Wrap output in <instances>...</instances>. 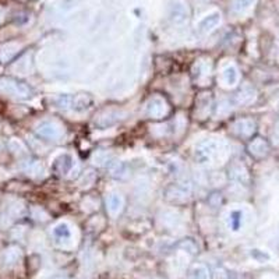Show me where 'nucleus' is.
<instances>
[{
    "mask_svg": "<svg viewBox=\"0 0 279 279\" xmlns=\"http://www.w3.org/2000/svg\"><path fill=\"white\" fill-rule=\"evenodd\" d=\"M195 113L200 116V119H205L211 112V106H212V99H211V94H201V97L198 98L197 104H195Z\"/></svg>",
    "mask_w": 279,
    "mask_h": 279,
    "instance_id": "15",
    "label": "nucleus"
},
{
    "mask_svg": "<svg viewBox=\"0 0 279 279\" xmlns=\"http://www.w3.org/2000/svg\"><path fill=\"white\" fill-rule=\"evenodd\" d=\"M35 133L38 137L48 141H58L63 137V127L53 120H42L35 126Z\"/></svg>",
    "mask_w": 279,
    "mask_h": 279,
    "instance_id": "3",
    "label": "nucleus"
},
{
    "mask_svg": "<svg viewBox=\"0 0 279 279\" xmlns=\"http://www.w3.org/2000/svg\"><path fill=\"white\" fill-rule=\"evenodd\" d=\"M5 257H6V264L12 265V264H16V262L20 260L21 251H20V248H10V250H7L6 251Z\"/></svg>",
    "mask_w": 279,
    "mask_h": 279,
    "instance_id": "24",
    "label": "nucleus"
},
{
    "mask_svg": "<svg viewBox=\"0 0 279 279\" xmlns=\"http://www.w3.org/2000/svg\"><path fill=\"white\" fill-rule=\"evenodd\" d=\"M52 236L56 244H59L63 248H69L74 244V232H73V226L69 222L62 221L58 222L55 226L52 227Z\"/></svg>",
    "mask_w": 279,
    "mask_h": 279,
    "instance_id": "2",
    "label": "nucleus"
},
{
    "mask_svg": "<svg viewBox=\"0 0 279 279\" xmlns=\"http://www.w3.org/2000/svg\"><path fill=\"white\" fill-rule=\"evenodd\" d=\"M122 116H123V113L120 111H106L99 116L97 124L99 127H109V126H113L117 122H120L123 119Z\"/></svg>",
    "mask_w": 279,
    "mask_h": 279,
    "instance_id": "14",
    "label": "nucleus"
},
{
    "mask_svg": "<svg viewBox=\"0 0 279 279\" xmlns=\"http://www.w3.org/2000/svg\"><path fill=\"white\" fill-rule=\"evenodd\" d=\"M229 177L239 184L247 186L250 183V173L248 169L241 162H233L229 165Z\"/></svg>",
    "mask_w": 279,
    "mask_h": 279,
    "instance_id": "10",
    "label": "nucleus"
},
{
    "mask_svg": "<svg viewBox=\"0 0 279 279\" xmlns=\"http://www.w3.org/2000/svg\"><path fill=\"white\" fill-rule=\"evenodd\" d=\"M251 255H253L257 261H260V262H264V261L269 258V255H264V257H262V251H261V250H253Z\"/></svg>",
    "mask_w": 279,
    "mask_h": 279,
    "instance_id": "28",
    "label": "nucleus"
},
{
    "mask_svg": "<svg viewBox=\"0 0 279 279\" xmlns=\"http://www.w3.org/2000/svg\"><path fill=\"white\" fill-rule=\"evenodd\" d=\"M56 106L59 109H63V111H67V109H72L73 108V95H69V94H62L56 98Z\"/></svg>",
    "mask_w": 279,
    "mask_h": 279,
    "instance_id": "22",
    "label": "nucleus"
},
{
    "mask_svg": "<svg viewBox=\"0 0 279 279\" xmlns=\"http://www.w3.org/2000/svg\"><path fill=\"white\" fill-rule=\"evenodd\" d=\"M124 209V198L123 195L119 193H111L106 197V211L112 218H116L123 212Z\"/></svg>",
    "mask_w": 279,
    "mask_h": 279,
    "instance_id": "12",
    "label": "nucleus"
},
{
    "mask_svg": "<svg viewBox=\"0 0 279 279\" xmlns=\"http://www.w3.org/2000/svg\"><path fill=\"white\" fill-rule=\"evenodd\" d=\"M227 223H229V227L233 232H237L241 227V223H243V211H240V209L230 211L229 216H227Z\"/></svg>",
    "mask_w": 279,
    "mask_h": 279,
    "instance_id": "19",
    "label": "nucleus"
},
{
    "mask_svg": "<svg viewBox=\"0 0 279 279\" xmlns=\"http://www.w3.org/2000/svg\"><path fill=\"white\" fill-rule=\"evenodd\" d=\"M247 151L254 158L262 159L269 152V143L262 137H255V138H253L250 143L247 144Z\"/></svg>",
    "mask_w": 279,
    "mask_h": 279,
    "instance_id": "9",
    "label": "nucleus"
},
{
    "mask_svg": "<svg viewBox=\"0 0 279 279\" xmlns=\"http://www.w3.org/2000/svg\"><path fill=\"white\" fill-rule=\"evenodd\" d=\"M74 156L69 152H63L59 154L53 158L52 161V169L53 172L59 176H66L72 172V169L74 168Z\"/></svg>",
    "mask_w": 279,
    "mask_h": 279,
    "instance_id": "6",
    "label": "nucleus"
},
{
    "mask_svg": "<svg viewBox=\"0 0 279 279\" xmlns=\"http://www.w3.org/2000/svg\"><path fill=\"white\" fill-rule=\"evenodd\" d=\"M257 99V91L251 84L241 85V88L234 95V104L239 106H247V105L253 104Z\"/></svg>",
    "mask_w": 279,
    "mask_h": 279,
    "instance_id": "11",
    "label": "nucleus"
},
{
    "mask_svg": "<svg viewBox=\"0 0 279 279\" xmlns=\"http://www.w3.org/2000/svg\"><path fill=\"white\" fill-rule=\"evenodd\" d=\"M219 81H221L222 87H225V88H233V87H236V85L239 84V81H240L239 69L234 65H227L225 69H222Z\"/></svg>",
    "mask_w": 279,
    "mask_h": 279,
    "instance_id": "8",
    "label": "nucleus"
},
{
    "mask_svg": "<svg viewBox=\"0 0 279 279\" xmlns=\"http://www.w3.org/2000/svg\"><path fill=\"white\" fill-rule=\"evenodd\" d=\"M95 179H97V175L94 173V170H87L84 175L81 176V179H80V186L83 188H87V187H91L94 182H95Z\"/></svg>",
    "mask_w": 279,
    "mask_h": 279,
    "instance_id": "23",
    "label": "nucleus"
},
{
    "mask_svg": "<svg viewBox=\"0 0 279 279\" xmlns=\"http://www.w3.org/2000/svg\"><path fill=\"white\" fill-rule=\"evenodd\" d=\"M221 21H222L221 13L214 12V13L208 14V16H205V17L200 21V24H198V31H200L201 34L212 33L215 28L221 24Z\"/></svg>",
    "mask_w": 279,
    "mask_h": 279,
    "instance_id": "13",
    "label": "nucleus"
},
{
    "mask_svg": "<svg viewBox=\"0 0 279 279\" xmlns=\"http://www.w3.org/2000/svg\"><path fill=\"white\" fill-rule=\"evenodd\" d=\"M255 0H233V5H232V12L237 16L247 13L251 7L254 6Z\"/></svg>",
    "mask_w": 279,
    "mask_h": 279,
    "instance_id": "20",
    "label": "nucleus"
},
{
    "mask_svg": "<svg viewBox=\"0 0 279 279\" xmlns=\"http://www.w3.org/2000/svg\"><path fill=\"white\" fill-rule=\"evenodd\" d=\"M188 7L183 0H169L168 17L173 24H183L188 19Z\"/></svg>",
    "mask_w": 279,
    "mask_h": 279,
    "instance_id": "5",
    "label": "nucleus"
},
{
    "mask_svg": "<svg viewBox=\"0 0 279 279\" xmlns=\"http://www.w3.org/2000/svg\"><path fill=\"white\" fill-rule=\"evenodd\" d=\"M255 129H257V123L251 117H241V119H237L232 123L233 134L241 137V138H248V137L253 136L255 133Z\"/></svg>",
    "mask_w": 279,
    "mask_h": 279,
    "instance_id": "7",
    "label": "nucleus"
},
{
    "mask_svg": "<svg viewBox=\"0 0 279 279\" xmlns=\"http://www.w3.org/2000/svg\"><path fill=\"white\" fill-rule=\"evenodd\" d=\"M168 198L170 201L175 202H184L188 200V195H190V191L187 188L182 187V186H173L168 190Z\"/></svg>",
    "mask_w": 279,
    "mask_h": 279,
    "instance_id": "16",
    "label": "nucleus"
},
{
    "mask_svg": "<svg viewBox=\"0 0 279 279\" xmlns=\"http://www.w3.org/2000/svg\"><path fill=\"white\" fill-rule=\"evenodd\" d=\"M108 159H109V154L105 152V151H99V152H97V154L94 155V161H97L99 165L108 162Z\"/></svg>",
    "mask_w": 279,
    "mask_h": 279,
    "instance_id": "26",
    "label": "nucleus"
},
{
    "mask_svg": "<svg viewBox=\"0 0 279 279\" xmlns=\"http://www.w3.org/2000/svg\"><path fill=\"white\" fill-rule=\"evenodd\" d=\"M91 104L92 99L88 94H80L73 97V109L76 111H85L91 106Z\"/></svg>",
    "mask_w": 279,
    "mask_h": 279,
    "instance_id": "18",
    "label": "nucleus"
},
{
    "mask_svg": "<svg viewBox=\"0 0 279 279\" xmlns=\"http://www.w3.org/2000/svg\"><path fill=\"white\" fill-rule=\"evenodd\" d=\"M271 140H272L273 145H279V122H276L275 127H273L272 134H271Z\"/></svg>",
    "mask_w": 279,
    "mask_h": 279,
    "instance_id": "27",
    "label": "nucleus"
},
{
    "mask_svg": "<svg viewBox=\"0 0 279 279\" xmlns=\"http://www.w3.org/2000/svg\"><path fill=\"white\" fill-rule=\"evenodd\" d=\"M169 113V105L162 97L149 98L145 105V115L149 119H163Z\"/></svg>",
    "mask_w": 279,
    "mask_h": 279,
    "instance_id": "4",
    "label": "nucleus"
},
{
    "mask_svg": "<svg viewBox=\"0 0 279 279\" xmlns=\"http://www.w3.org/2000/svg\"><path fill=\"white\" fill-rule=\"evenodd\" d=\"M211 73V63L209 62H197L193 67V76L197 81H202L209 77Z\"/></svg>",
    "mask_w": 279,
    "mask_h": 279,
    "instance_id": "17",
    "label": "nucleus"
},
{
    "mask_svg": "<svg viewBox=\"0 0 279 279\" xmlns=\"http://www.w3.org/2000/svg\"><path fill=\"white\" fill-rule=\"evenodd\" d=\"M226 144L222 140L207 138L197 145L194 156L195 161L200 165H209L216 159H221L226 155Z\"/></svg>",
    "mask_w": 279,
    "mask_h": 279,
    "instance_id": "1",
    "label": "nucleus"
},
{
    "mask_svg": "<svg viewBox=\"0 0 279 279\" xmlns=\"http://www.w3.org/2000/svg\"><path fill=\"white\" fill-rule=\"evenodd\" d=\"M2 20H3V12L0 10V21H2Z\"/></svg>",
    "mask_w": 279,
    "mask_h": 279,
    "instance_id": "29",
    "label": "nucleus"
},
{
    "mask_svg": "<svg viewBox=\"0 0 279 279\" xmlns=\"http://www.w3.org/2000/svg\"><path fill=\"white\" fill-rule=\"evenodd\" d=\"M187 279H209V271L207 266L194 265L187 273Z\"/></svg>",
    "mask_w": 279,
    "mask_h": 279,
    "instance_id": "21",
    "label": "nucleus"
},
{
    "mask_svg": "<svg viewBox=\"0 0 279 279\" xmlns=\"http://www.w3.org/2000/svg\"><path fill=\"white\" fill-rule=\"evenodd\" d=\"M111 172L115 177H120V179H122V177H124V176L127 175V173H126V172H127V168H126L124 163L116 162L113 163V166L111 168Z\"/></svg>",
    "mask_w": 279,
    "mask_h": 279,
    "instance_id": "25",
    "label": "nucleus"
}]
</instances>
